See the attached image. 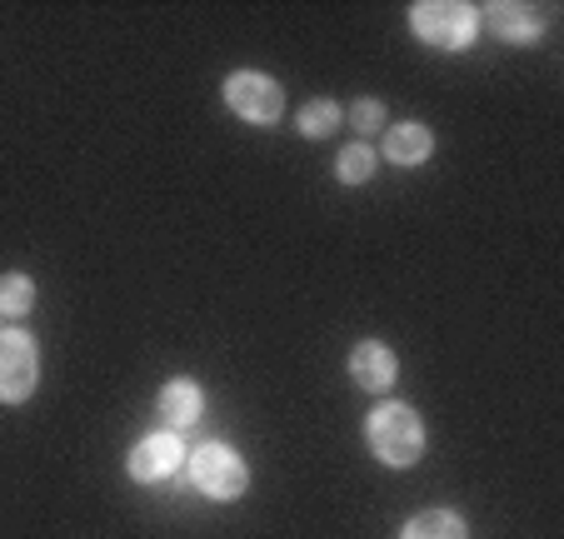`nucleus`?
I'll return each mask as SVG.
<instances>
[{
  "label": "nucleus",
  "mask_w": 564,
  "mask_h": 539,
  "mask_svg": "<svg viewBox=\"0 0 564 539\" xmlns=\"http://www.w3.org/2000/svg\"><path fill=\"white\" fill-rule=\"evenodd\" d=\"M365 440H370L375 460L390 470H410L425 455V424H420V414L405 400L375 405V414L365 420Z\"/></svg>",
  "instance_id": "f257e3e1"
},
{
  "label": "nucleus",
  "mask_w": 564,
  "mask_h": 539,
  "mask_svg": "<svg viewBox=\"0 0 564 539\" xmlns=\"http://www.w3.org/2000/svg\"><path fill=\"white\" fill-rule=\"evenodd\" d=\"M410 31L435 51H465L479 35V11L465 0H420L410 6Z\"/></svg>",
  "instance_id": "f03ea898"
},
{
  "label": "nucleus",
  "mask_w": 564,
  "mask_h": 539,
  "mask_svg": "<svg viewBox=\"0 0 564 539\" xmlns=\"http://www.w3.org/2000/svg\"><path fill=\"white\" fill-rule=\"evenodd\" d=\"M185 470H191V485L210 499H240L250 489V465L220 440L191 450V455H185Z\"/></svg>",
  "instance_id": "7ed1b4c3"
},
{
  "label": "nucleus",
  "mask_w": 564,
  "mask_h": 539,
  "mask_svg": "<svg viewBox=\"0 0 564 539\" xmlns=\"http://www.w3.org/2000/svg\"><path fill=\"white\" fill-rule=\"evenodd\" d=\"M225 106L240 120H250V126H275L285 116V90H280L275 75L235 71V75H225Z\"/></svg>",
  "instance_id": "20e7f679"
},
{
  "label": "nucleus",
  "mask_w": 564,
  "mask_h": 539,
  "mask_svg": "<svg viewBox=\"0 0 564 539\" xmlns=\"http://www.w3.org/2000/svg\"><path fill=\"white\" fill-rule=\"evenodd\" d=\"M41 385V355L25 330H0V405H25Z\"/></svg>",
  "instance_id": "39448f33"
},
{
  "label": "nucleus",
  "mask_w": 564,
  "mask_h": 539,
  "mask_svg": "<svg viewBox=\"0 0 564 539\" xmlns=\"http://www.w3.org/2000/svg\"><path fill=\"white\" fill-rule=\"evenodd\" d=\"M181 465H185V444H181V434L175 430L145 434V440L130 450V460H126L130 479H140V485H165Z\"/></svg>",
  "instance_id": "423d86ee"
},
{
  "label": "nucleus",
  "mask_w": 564,
  "mask_h": 539,
  "mask_svg": "<svg viewBox=\"0 0 564 539\" xmlns=\"http://www.w3.org/2000/svg\"><path fill=\"white\" fill-rule=\"evenodd\" d=\"M394 375H400V359H394L390 345H380V339H360V345L350 349V380L360 385V390L384 395L394 385Z\"/></svg>",
  "instance_id": "0eeeda50"
},
{
  "label": "nucleus",
  "mask_w": 564,
  "mask_h": 539,
  "mask_svg": "<svg viewBox=\"0 0 564 539\" xmlns=\"http://www.w3.org/2000/svg\"><path fill=\"white\" fill-rule=\"evenodd\" d=\"M479 21L490 25L500 41H514V45H520V41H540V31H544V21L530 11V6H505V0H500V6H485V15H479Z\"/></svg>",
  "instance_id": "6e6552de"
},
{
  "label": "nucleus",
  "mask_w": 564,
  "mask_h": 539,
  "mask_svg": "<svg viewBox=\"0 0 564 539\" xmlns=\"http://www.w3.org/2000/svg\"><path fill=\"white\" fill-rule=\"evenodd\" d=\"M200 410H205V395L195 380H171L160 390V420L171 424V430H191L200 420Z\"/></svg>",
  "instance_id": "1a4fd4ad"
},
{
  "label": "nucleus",
  "mask_w": 564,
  "mask_h": 539,
  "mask_svg": "<svg viewBox=\"0 0 564 539\" xmlns=\"http://www.w3.org/2000/svg\"><path fill=\"white\" fill-rule=\"evenodd\" d=\"M430 150H435V136L420 120L384 130V160H394V165H420V160H430Z\"/></svg>",
  "instance_id": "9d476101"
},
{
  "label": "nucleus",
  "mask_w": 564,
  "mask_h": 539,
  "mask_svg": "<svg viewBox=\"0 0 564 539\" xmlns=\"http://www.w3.org/2000/svg\"><path fill=\"white\" fill-rule=\"evenodd\" d=\"M400 539H469V529L455 509H425V515L410 519Z\"/></svg>",
  "instance_id": "9b49d317"
},
{
  "label": "nucleus",
  "mask_w": 564,
  "mask_h": 539,
  "mask_svg": "<svg viewBox=\"0 0 564 539\" xmlns=\"http://www.w3.org/2000/svg\"><path fill=\"white\" fill-rule=\"evenodd\" d=\"M340 120H345L340 106L319 96V100H305V110L295 116V130H300L305 140H330L335 130H340Z\"/></svg>",
  "instance_id": "f8f14e48"
},
{
  "label": "nucleus",
  "mask_w": 564,
  "mask_h": 539,
  "mask_svg": "<svg viewBox=\"0 0 564 539\" xmlns=\"http://www.w3.org/2000/svg\"><path fill=\"white\" fill-rule=\"evenodd\" d=\"M35 310V280L31 276H0V315L6 320H25Z\"/></svg>",
  "instance_id": "ddd939ff"
},
{
  "label": "nucleus",
  "mask_w": 564,
  "mask_h": 539,
  "mask_svg": "<svg viewBox=\"0 0 564 539\" xmlns=\"http://www.w3.org/2000/svg\"><path fill=\"white\" fill-rule=\"evenodd\" d=\"M335 175H340V185H365V180L375 175V150L365 145V140H350V145L335 155Z\"/></svg>",
  "instance_id": "4468645a"
},
{
  "label": "nucleus",
  "mask_w": 564,
  "mask_h": 539,
  "mask_svg": "<svg viewBox=\"0 0 564 539\" xmlns=\"http://www.w3.org/2000/svg\"><path fill=\"white\" fill-rule=\"evenodd\" d=\"M350 126L360 130V136H375V130L384 126V100H355V110H350Z\"/></svg>",
  "instance_id": "2eb2a0df"
}]
</instances>
